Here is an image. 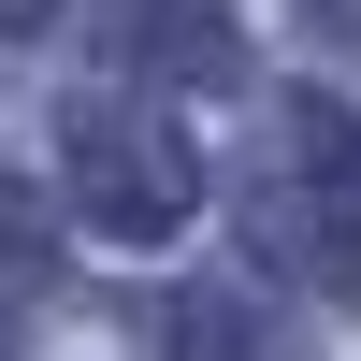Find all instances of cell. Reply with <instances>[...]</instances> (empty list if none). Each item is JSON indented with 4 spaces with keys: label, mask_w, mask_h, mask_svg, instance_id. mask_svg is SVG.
<instances>
[{
    "label": "cell",
    "mask_w": 361,
    "mask_h": 361,
    "mask_svg": "<svg viewBox=\"0 0 361 361\" xmlns=\"http://www.w3.org/2000/svg\"><path fill=\"white\" fill-rule=\"evenodd\" d=\"M246 217L275 246V275H318L347 289L361 275V116L347 102H289L246 159Z\"/></svg>",
    "instance_id": "obj_1"
},
{
    "label": "cell",
    "mask_w": 361,
    "mask_h": 361,
    "mask_svg": "<svg viewBox=\"0 0 361 361\" xmlns=\"http://www.w3.org/2000/svg\"><path fill=\"white\" fill-rule=\"evenodd\" d=\"M73 202H87V231L159 246V231L202 202V159H188L145 102H73Z\"/></svg>",
    "instance_id": "obj_2"
},
{
    "label": "cell",
    "mask_w": 361,
    "mask_h": 361,
    "mask_svg": "<svg viewBox=\"0 0 361 361\" xmlns=\"http://www.w3.org/2000/svg\"><path fill=\"white\" fill-rule=\"evenodd\" d=\"M87 58L130 87H231V0H87Z\"/></svg>",
    "instance_id": "obj_3"
},
{
    "label": "cell",
    "mask_w": 361,
    "mask_h": 361,
    "mask_svg": "<svg viewBox=\"0 0 361 361\" xmlns=\"http://www.w3.org/2000/svg\"><path fill=\"white\" fill-rule=\"evenodd\" d=\"M159 347H173V361H304L289 304H275V289H246V275H202L188 304L159 318Z\"/></svg>",
    "instance_id": "obj_4"
},
{
    "label": "cell",
    "mask_w": 361,
    "mask_h": 361,
    "mask_svg": "<svg viewBox=\"0 0 361 361\" xmlns=\"http://www.w3.org/2000/svg\"><path fill=\"white\" fill-rule=\"evenodd\" d=\"M29 15H44V0H0V29H29Z\"/></svg>",
    "instance_id": "obj_5"
},
{
    "label": "cell",
    "mask_w": 361,
    "mask_h": 361,
    "mask_svg": "<svg viewBox=\"0 0 361 361\" xmlns=\"http://www.w3.org/2000/svg\"><path fill=\"white\" fill-rule=\"evenodd\" d=\"M0 361H15V318H0Z\"/></svg>",
    "instance_id": "obj_6"
},
{
    "label": "cell",
    "mask_w": 361,
    "mask_h": 361,
    "mask_svg": "<svg viewBox=\"0 0 361 361\" xmlns=\"http://www.w3.org/2000/svg\"><path fill=\"white\" fill-rule=\"evenodd\" d=\"M318 15H361V0H318Z\"/></svg>",
    "instance_id": "obj_7"
}]
</instances>
